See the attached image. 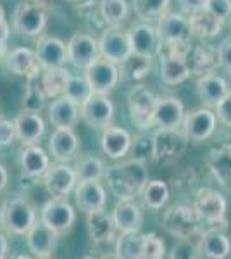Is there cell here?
<instances>
[{"label":"cell","instance_id":"cell-1","mask_svg":"<svg viewBox=\"0 0 231 259\" xmlns=\"http://www.w3.org/2000/svg\"><path fill=\"white\" fill-rule=\"evenodd\" d=\"M104 178L107 182L109 192L117 200H126L142 195V190L149 182V171L144 161L131 159L121 164L109 166Z\"/></svg>","mask_w":231,"mask_h":259},{"label":"cell","instance_id":"cell-2","mask_svg":"<svg viewBox=\"0 0 231 259\" xmlns=\"http://www.w3.org/2000/svg\"><path fill=\"white\" fill-rule=\"evenodd\" d=\"M155 28H157L164 50H174V52L184 54V49L190 45V40L193 38L190 18L187 14H183V12H164L157 19V26Z\"/></svg>","mask_w":231,"mask_h":259},{"label":"cell","instance_id":"cell-3","mask_svg":"<svg viewBox=\"0 0 231 259\" xmlns=\"http://www.w3.org/2000/svg\"><path fill=\"white\" fill-rule=\"evenodd\" d=\"M204 220L200 218L195 204H174L162 216V228L174 239H193L200 235Z\"/></svg>","mask_w":231,"mask_h":259},{"label":"cell","instance_id":"cell-4","mask_svg":"<svg viewBox=\"0 0 231 259\" xmlns=\"http://www.w3.org/2000/svg\"><path fill=\"white\" fill-rule=\"evenodd\" d=\"M0 223L11 235H26L29 228L36 223V211L24 195H18L2 204Z\"/></svg>","mask_w":231,"mask_h":259},{"label":"cell","instance_id":"cell-5","mask_svg":"<svg viewBox=\"0 0 231 259\" xmlns=\"http://www.w3.org/2000/svg\"><path fill=\"white\" fill-rule=\"evenodd\" d=\"M49 23V12L33 0H23L12 14V28L21 36L35 38L43 33Z\"/></svg>","mask_w":231,"mask_h":259},{"label":"cell","instance_id":"cell-6","mask_svg":"<svg viewBox=\"0 0 231 259\" xmlns=\"http://www.w3.org/2000/svg\"><path fill=\"white\" fill-rule=\"evenodd\" d=\"M187 133L178 128H157L154 133V161L159 164H173L187 152Z\"/></svg>","mask_w":231,"mask_h":259},{"label":"cell","instance_id":"cell-7","mask_svg":"<svg viewBox=\"0 0 231 259\" xmlns=\"http://www.w3.org/2000/svg\"><path fill=\"white\" fill-rule=\"evenodd\" d=\"M157 102L159 97L150 87L142 85V83L133 87L128 97V109L133 124L140 130L154 128V112L155 107H157Z\"/></svg>","mask_w":231,"mask_h":259},{"label":"cell","instance_id":"cell-8","mask_svg":"<svg viewBox=\"0 0 231 259\" xmlns=\"http://www.w3.org/2000/svg\"><path fill=\"white\" fill-rule=\"evenodd\" d=\"M114 104L106 94L91 92L88 99L79 104V118L91 128H107L114 119Z\"/></svg>","mask_w":231,"mask_h":259},{"label":"cell","instance_id":"cell-9","mask_svg":"<svg viewBox=\"0 0 231 259\" xmlns=\"http://www.w3.org/2000/svg\"><path fill=\"white\" fill-rule=\"evenodd\" d=\"M85 76L91 87V92L109 95L117 87L121 78L119 68L116 62L109 61L107 57L99 56L85 69Z\"/></svg>","mask_w":231,"mask_h":259},{"label":"cell","instance_id":"cell-10","mask_svg":"<svg viewBox=\"0 0 231 259\" xmlns=\"http://www.w3.org/2000/svg\"><path fill=\"white\" fill-rule=\"evenodd\" d=\"M100 56L107 57L109 61L121 64L133 54L129 33L123 31L119 26H107L99 38Z\"/></svg>","mask_w":231,"mask_h":259},{"label":"cell","instance_id":"cell-11","mask_svg":"<svg viewBox=\"0 0 231 259\" xmlns=\"http://www.w3.org/2000/svg\"><path fill=\"white\" fill-rule=\"evenodd\" d=\"M40 220L43 221L49 228H52L54 232L62 235V233H68L69 230L73 228L74 221H76V211H74V207L68 202V199L52 197L49 202L43 204V207H41Z\"/></svg>","mask_w":231,"mask_h":259},{"label":"cell","instance_id":"cell-12","mask_svg":"<svg viewBox=\"0 0 231 259\" xmlns=\"http://www.w3.org/2000/svg\"><path fill=\"white\" fill-rule=\"evenodd\" d=\"M217 123V116L211 107H199L192 112L184 114L183 119V132L187 133L188 140L193 144L207 140L214 133Z\"/></svg>","mask_w":231,"mask_h":259},{"label":"cell","instance_id":"cell-13","mask_svg":"<svg viewBox=\"0 0 231 259\" xmlns=\"http://www.w3.org/2000/svg\"><path fill=\"white\" fill-rule=\"evenodd\" d=\"M78 180L74 168H71L68 162H57L49 166V169L43 175V185L47 189L49 195L56 199H66L74 190Z\"/></svg>","mask_w":231,"mask_h":259},{"label":"cell","instance_id":"cell-14","mask_svg":"<svg viewBox=\"0 0 231 259\" xmlns=\"http://www.w3.org/2000/svg\"><path fill=\"white\" fill-rule=\"evenodd\" d=\"M195 207L205 223L226 227V199L217 190L200 189L197 192Z\"/></svg>","mask_w":231,"mask_h":259},{"label":"cell","instance_id":"cell-15","mask_svg":"<svg viewBox=\"0 0 231 259\" xmlns=\"http://www.w3.org/2000/svg\"><path fill=\"white\" fill-rule=\"evenodd\" d=\"M183 57L187 61L190 73L197 74V76L216 73V69L221 68L217 49L211 47V45H188L184 49Z\"/></svg>","mask_w":231,"mask_h":259},{"label":"cell","instance_id":"cell-16","mask_svg":"<svg viewBox=\"0 0 231 259\" xmlns=\"http://www.w3.org/2000/svg\"><path fill=\"white\" fill-rule=\"evenodd\" d=\"M100 56L99 40L88 33H74L68 41V61L76 68L86 69Z\"/></svg>","mask_w":231,"mask_h":259},{"label":"cell","instance_id":"cell-17","mask_svg":"<svg viewBox=\"0 0 231 259\" xmlns=\"http://www.w3.org/2000/svg\"><path fill=\"white\" fill-rule=\"evenodd\" d=\"M74 200L79 211L91 212L104 209L107 204L106 187L100 183V180H88V182H78L74 187Z\"/></svg>","mask_w":231,"mask_h":259},{"label":"cell","instance_id":"cell-18","mask_svg":"<svg viewBox=\"0 0 231 259\" xmlns=\"http://www.w3.org/2000/svg\"><path fill=\"white\" fill-rule=\"evenodd\" d=\"M59 233L49 228L43 221H36L26 233V244L33 256L36 257H52L57 249Z\"/></svg>","mask_w":231,"mask_h":259},{"label":"cell","instance_id":"cell-19","mask_svg":"<svg viewBox=\"0 0 231 259\" xmlns=\"http://www.w3.org/2000/svg\"><path fill=\"white\" fill-rule=\"evenodd\" d=\"M128 33L135 54H142V56H149V57L161 54L162 44L161 38H159L157 28L152 26L150 23L142 21V23L133 24Z\"/></svg>","mask_w":231,"mask_h":259},{"label":"cell","instance_id":"cell-20","mask_svg":"<svg viewBox=\"0 0 231 259\" xmlns=\"http://www.w3.org/2000/svg\"><path fill=\"white\" fill-rule=\"evenodd\" d=\"M35 52L41 69L64 68L68 62V44L56 36H40Z\"/></svg>","mask_w":231,"mask_h":259},{"label":"cell","instance_id":"cell-21","mask_svg":"<svg viewBox=\"0 0 231 259\" xmlns=\"http://www.w3.org/2000/svg\"><path fill=\"white\" fill-rule=\"evenodd\" d=\"M88 235H90V240L94 242L95 245H106L114 242L116 239V223L114 218H112V212H107L106 207L99 211H91L88 212Z\"/></svg>","mask_w":231,"mask_h":259},{"label":"cell","instance_id":"cell-22","mask_svg":"<svg viewBox=\"0 0 231 259\" xmlns=\"http://www.w3.org/2000/svg\"><path fill=\"white\" fill-rule=\"evenodd\" d=\"M131 140L133 137L128 130L109 124L107 128H104L100 137V147L109 159H123L131 149Z\"/></svg>","mask_w":231,"mask_h":259},{"label":"cell","instance_id":"cell-23","mask_svg":"<svg viewBox=\"0 0 231 259\" xmlns=\"http://www.w3.org/2000/svg\"><path fill=\"white\" fill-rule=\"evenodd\" d=\"M190 69L181 52L164 50L161 52V80L169 87L184 83L190 78Z\"/></svg>","mask_w":231,"mask_h":259},{"label":"cell","instance_id":"cell-24","mask_svg":"<svg viewBox=\"0 0 231 259\" xmlns=\"http://www.w3.org/2000/svg\"><path fill=\"white\" fill-rule=\"evenodd\" d=\"M19 164L21 171H23V178L36 180L43 177L45 171L50 166V157L40 144L23 145V150L19 154Z\"/></svg>","mask_w":231,"mask_h":259},{"label":"cell","instance_id":"cell-25","mask_svg":"<svg viewBox=\"0 0 231 259\" xmlns=\"http://www.w3.org/2000/svg\"><path fill=\"white\" fill-rule=\"evenodd\" d=\"M112 218L119 232H140L144 225V209L135 199L117 200Z\"/></svg>","mask_w":231,"mask_h":259},{"label":"cell","instance_id":"cell-26","mask_svg":"<svg viewBox=\"0 0 231 259\" xmlns=\"http://www.w3.org/2000/svg\"><path fill=\"white\" fill-rule=\"evenodd\" d=\"M6 66L16 76H24V78L36 76L41 71L36 52L28 47H18V49H12L11 52H7Z\"/></svg>","mask_w":231,"mask_h":259},{"label":"cell","instance_id":"cell-27","mask_svg":"<svg viewBox=\"0 0 231 259\" xmlns=\"http://www.w3.org/2000/svg\"><path fill=\"white\" fill-rule=\"evenodd\" d=\"M50 156L57 162H69L76 157L79 150V139L74 130H59L52 133L49 140Z\"/></svg>","mask_w":231,"mask_h":259},{"label":"cell","instance_id":"cell-28","mask_svg":"<svg viewBox=\"0 0 231 259\" xmlns=\"http://www.w3.org/2000/svg\"><path fill=\"white\" fill-rule=\"evenodd\" d=\"M49 119L54 128L59 130H73L79 119V104L61 95L52 100L49 107Z\"/></svg>","mask_w":231,"mask_h":259},{"label":"cell","instance_id":"cell-29","mask_svg":"<svg viewBox=\"0 0 231 259\" xmlns=\"http://www.w3.org/2000/svg\"><path fill=\"white\" fill-rule=\"evenodd\" d=\"M18 140L23 145L38 144L45 133V121L40 116V112L33 111H21L14 119Z\"/></svg>","mask_w":231,"mask_h":259},{"label":"cell","instance_id":"cell-30","mask_svg":"<svg viewBox=\"0 0 231 259\" xmlns=\"http://www.w3.org/2000/svg\"><path fill=\"white\" fill-rule=\"evenodd\" d=\"M197 249L199 254L209 259H224L229 256L231 252V242L217 228H209L199 235V242H197Z\"/></svg>","mask_w":231,"mask_h":259},{"label":"cell","instance_id":"cell-31","mask_svg":"<svg viewBox=\"0 0 231 259\" xmlns=\"http://www.w3.org/2000/svg\"><path fill=\"white\" fill-rule=\"evenodd\" d=\"M229 92L228 81L222 76H219L217 73H209L204 74V76L199 78V83H197V94H199V99L202 100V104L205 107H214L221 102L222 97Z\"/></svg>","mask_w":231,"mask_h":259},{"label":"cell","instance_id":"cell-32","mask_svg":"<svg viewBox=\"0 0 231 259\" xmlns=\"http://www.w3.org/2000/svg\"><path fill=\"white\" fill-rule=\"evenodd\" d=\"M184 119V106L176 97L159 99L154 112V126L157 128H178Z\"/></svg>","mask_w":231,"mask_h":259},{"label":"cell","instance_id":"cell-33","mask_svg":"<svg viewBox=\"0 0 231 259\" xmlns=\"http://www.w3.org/2000/svg\"><path fill=\"white\" fill-rule=\"evenodd\" d=\"M205 166L222 187L231 189V145L212 149L207 154Z\"/></svg>","mask_w":231,"mask_h":259},{"label":"cell","instance_id":"cell-34","mask_svg":"<svg viewBox=\"0 0 231 259\" xmlns=\"http://www.w3.org/2000/svg\"><path fill=\"white\" fill-rule=\"evenodd\" d=\"M190 18V26H192V35L197 38H214L222 31V24L224 21H221L219 18H216L214 14H211L209 11L200 9L193 14L188 16Z\"/></svg>","mask_w":231,"mask_h":259},{"label":"cell","instance_id":"cell-35","mask_svg":"<svg viewBox=\"0 0 231 259\" xmlns=\"http://www.w3.org/2000/svg\"><path fill=\"white\" fill-rule=\"evenodd\" d=\"M68 78H69V71H66L64 68L41 69V73L36 76V81H38V87L43 92L45 97L57 99L64 94Z\"/></svg>","mask_w":231,"mask_h":259},{"label":"cell","instance_id":"cell-36","mask_svg":"<svg viewBox=\"0 0 231 259\" xmlns=\"http://www.w3.org/2000/svg\"><path fill=\"white\" fill-rule=\"evenodd\" d=\"M152 59L154 57L133 52L124 62H121V78L131 83H142L152 71Z\"/></svg>","mask_w":231,"mask_h":259},{"label":"cell","instance_id":"cell-37","mask_svg":"<svg viewBox=\"0 0 231 259\" xmlns=\"http://www.w3.org/2000/svg\"><path fill=\"white\" fill-rule=\"evenodd\" d=\"M114 252L119 259H144V233L121 232L116 239Z\"/></svg>","mask_w":231,"mask_h":259},{"label":"cell","instance_id":"cell-38","mask_svg":"<svg viewBox=\"0 0 231 259\" xmlns=\"http://www.w3.org/2000/svg\"><path fill=\"white\" fill-rule=\"evenodd\" d=\"M142 197H144V204L149 209L159 211L169 200V187L162 180H149L145 189L142 190Z\"/></svg>","mask_w":231,"mask_h":259},{"label":"cell","instance_id":"cell-39","mask_svg":"<svg viewBox=\"0 0 231 259\" xmlns=\"http://www.w3.org/2000/svg\"><path fill=\"white\" fill-rule=\"evenodd\" d=\"M99 9L107 26H119L123 21H126L129 12L126 0H100Z\"/></svg>","mask_w":231,"mask_h":259},{"label":"cell","instance_id":"cell-40","mask_svg":"<svg viewBox=\"0 0 231 259\" xmlns=\"http://www.w3.org/2000/svg\"><path fill=\"white\" fill-rule=\"evenodd\" d=\"M106 164L102 159L95 156H88L79 159L74 164V173H76L78 182H88V180H102L106 177Z\"/></svg>","mask_w":231,"mask_h":259},{"label":"cell","instance_id":"cell-41","mask_svg":"<svg viewBox=\"0 0 231 259\" xmlns=\"http://www.w3.org/2000/svg\"><path fill=\"white\" fill-rule=\"evenodd\" d=\"M171 0H133V11L142 21H157L169 9Z\"/></svg>","mask_w":231,"mask_h":259},{"label":"cell","instance_id":"cell-42","mask_svg":"<svg viewBox=\"0 0 231 259\" xmlns=\"http://www.w3.org/2000/svg\"><path fill=\"white\" fill-rule=\"evenodd\" d=\"M36 76H38V74H36ZM36 76L26 78V94H24V97H23V109L24 111L40 112L45 107V100H47V97H45L43 92L40 90Z\"/></svg>","mask_w":231,"mask_h":259},{"label":"cell","instance_id":"cell-43","mask_svg":"<svg viewBox=\"0 0 231 259\" xmlns=\"http://www.w3.org/2000/svg\"><path fill=\"white\" fill-rule=\"evenodd\" d=\"M90 94H91V87H90V83H88L86 76H73V74H69L64 94L62 95L74 100L76 104H81L83 100L88 99Z\"/></svg>","mask_w":231,"mask_h":259},{"label":"cell","instance_id":"cell-44","mask_svg":"<svg viewBox=\"0 0 231 259\" xmlns=\"http://www.w3.org/2000/svg\"><path fill=\"white\" fill-rule=\"evenodd\" d=\"M129 152L133 154V159L138 161H154V135H140L133 137L131 140V149Z\"/></svg>","mask_w":231,"mask_h":259},{"label":"cell","instance_id":"cell-45","mask_svg":"<svg viewBox=\"0 0 231 259\" xmlns=\"http://www.w3.org/2000/svg\"><path fill=\"white\" fill-rule=\"evenodd\" d=\"M166 252V244L157 233H144V259H162Z\"/></svg>","mask_w":231,"mask_h":259},{"label":"cell","instance_id":"cell-46","mask_svg":"<svg viewBox=\"0 0 231 259\" xmlns=\"http://www.w3.org/2000/svg\"><path fill=\"white\" fill-rule=\"evenodd\" d=\"M199 256L200 254L199 249H197V244H193L190 239H179L169 254L171 259H195Z\"/></svg>","mask_w":231,"mask_h":259},{"label":"cell","instance_id":"cell-47","mask_svg":"<svg viewBox=\"0 0 231 259\" xmlns=\"http://www.w3.org/2000/svg\"><path fill=\"white\" fill-rule=\"evenodd\" d=\"M204 9L221 21L231 19V0H205Z\"/></svg>","mask_w":231,"mask_h":259},{"label":"cell","instance_id":"cell-48","mask_svg":"<svg viewBox=\"0 0 231 259\" xmlns=\"http://www.w3.org/2000/svg\"><path fill=\"white\" fill-rule=\"evenodd\" d=\"M18 139V132H16V123L4 116H0V149H6L14 144Z\"/></svg>","mask_w":231,"mask_h":259},{"label":"cell","instance_id":"cell-49","mask_svg":"<svg viewBox=\"0 0 231 259\" xmlns=\"http://www.w3.org/2000/svg\"><path fill=\"white\" fill-rule=\"evenodd\" d=\"M216 116H217V119L224 124V126L231 128V90L216 106Z\"/></svg>","mask_w":231,"mask_h":259},{"label":"cell","instance_id":"cell-50","mask_svg":"<svg viewBox=\"0 0 231 259\" xmlns=\"http://www.w3.org/2000/svg\"><path fill=\"white\" fill-rule=\"evenodd\" d=\"M217 54H219V66L231 73V38H226L222 41L219 49H217Z\"/></svg>","mask_w":231,"mask_h":259},{"label":"cell","instance_id":"cell-51","mask_svg":"<svg viewBox=\"0 0 231 259\" xmlns=\"http://www.w3.org/2000/svg\"><path fill=\"white\" fill-rule=\"evenodd\" d=\"M178 4H179V9H181L183 14L190 16L193 12L204 9L205 0H178Z\"/></svg>","mask_w":231,"mask_h":259},{"label":"cell","instance_id":"cell-52","mask_svg":"<svg viewBox=\"0 0 231 259\" xmlns=\"http://www.w3.org/2000/svg\"><path fill=\"white\" fill-rule=\"evenodd\" d=\"M11 26L6 19V11L0 6V45H7V38H9Z\"/></svg>","mask_w":231,"mask_h":259},{"label":"cell","instance_id":"cell-53","mask_svg":"<svg viewBox=\"0 0 231 259\" xmlns=\"http://www.w3.org/2000/svg\"><path fill=\"white\" fill-rule=\"evenodd\" d=\"M33 2H36L40 7H43L45 11L50 12V11L61 9V7L66 4V0H33Z\"/></svg>","mask_w":231,"mask_h":259},{"label":"cell","instance_id":"cell-54","mask_svg":"<svg viewBox=\"0 0 231 259\" xmlns=\"http://www.w3.org/2000/svg\"><path fill=\"white\" fill-rule=\"evenodd\" d=\"M7 254H9V239H7L6 233L0 230V259L7 257Z\"/></svg>","mask_w":231,"mask_h":259},{"label":"cell","instance_id":"cell-55","mask_svg":"<svg viewBox=\"0 0 231 259\" xmlns=\"http://www.w3.org/2000/svg\"><path fill=\"white\" fill-rule=\"evenodd\" d=\"M7 183H9V171L0 162V194L7 189Z\"/></svg>","mask_w":231,"mask_h":259},{"label":"cell","instance_id":"cell-56","mask_svg":"<svg viewBox=\"0 0 231 259\" xmlns=\"http://www.w3.org/2000/svg\"><path fill=\"white\" fill-rule=\"evenodd\" d=\"M6 56H7V47L6 45H0V61L6 59Z\"/></svg>","mask_w":231,"mask_h":259}]
</instances>
